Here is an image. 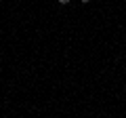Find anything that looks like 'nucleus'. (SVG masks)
Listing matches in <instances>:
<instances>
[{
	"instance_id": "1",
	"label": "nucleus",
	"mask_w": 126,
	"mask_h": 118,
	"mask_svg": "<svg viewBox=\"0 0 126 118\" xmlns=\"http://www.w3.org/2000/svg\"><path fill=\"white\" fill-rule=\"evenodd\" d=\"M59 2H61V4H67V2H69V0H59Z\"/></svg>"
},
{
	"instance_id": "2",
	"label": "nucleus",
	"mask_w": 126,
	"mask_h": 118,
	"mask_svg": "<svg viewBox=\"0 0 126 118\" xmlns=\"http://www.w3.org/2000/svg\"><path fill=\"white\" fill-rule=\"evenodd\" d=\"M82 2H90V0H82Z\"/></svg>"
}]
</instances>
